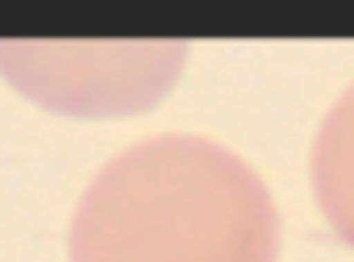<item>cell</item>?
<instances>
[{"mask_svg": "<svg viewBox=\"0 0 354 262\" xmlns=\"http://www.w3.org/2000/svg\"><path fill=\"white\" fill-rule=\"evenodd\" d=\"M71 262H275L279 208L254 167L201 133H154L84 187Z\"/></svg>", "mask_w": 354, "mask_h": 262, "instance_id": "6da1fadb", "label": "cell"}, {"mask_svg": "<svg viewBox=\"0 0 354 262\" xmlns=\"http://www.w3.org/2000/svg\"><path fill=\"white\" fill-rule=\"evenodd\" d=\"M188 42H0L5 84L63 117H129L167 100Z\"/></svg>", "mask_w": 354, "mask_h": 262, "instance_id": "7a4b0ae2", "label": "cell"}, {"mask_svg": "<svg viewBox=\"0 0 354 262\" xmlns=\"http://www.w3.org/2000/svg\"><path fill=\"white\" fill-rule=\"evenodd\" d=\"M308 183L325 225L354 250V84L329 104L313 133Z\"/></svg>", "mask_w": 354, "mask_h": 262, "instance_id": "3957f363", "label": "cell"}]
</instances>
